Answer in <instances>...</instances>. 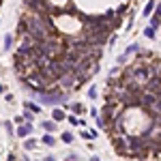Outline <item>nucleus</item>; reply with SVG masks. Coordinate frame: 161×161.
<instances>
[{
  "instance_id": "f8f14e48",
  "label": "nucleus",
  "mask_w": 161,
  "mask_h": 161,
  "mask_svg": "<svg viewBox=\"0 0 161 161\" xmlns=\"http://www.w3.org/2000/svg\"><path fill=\"white\" fill-rule=\"evenodd\" d=\"M71 110H73L75 114H82V112H84V105H82V103H73V105H71Z\"/></svg>"
},
{
  "instance_id": "1a4fd4ad",
  "label": "nucleus",
  "mask_w": 161,
  "mask_h": 161,
  "mask_svg": "<svg viewBox=\"0 0 161 161\" xmlns=\"http://www.w3.org/2000/svg\"><path fill=\"white\" fill-rule=\"evenodd\" d=\"M34 146H37V140H32V137H30V140H26V142H24V148H26V150H32Z\"/></svg>"
},
{
  "instance_id": "4468645a",
  "label": "nucleus",
  "mask_w": 161,
  "mask_h": 161,
  "mask_svg": "<svg viewBox=\"0 0 161 161\" xmlns=\"http://www.w3.org/2000/svg\"><path fill=\"white\" fill-rule=\"evenodd\" d=\"M88 97H90V99H97V86H90V90H88Z\"/></svg>"
},
{
  "instance_id": "f257e3e1",
  "label": "nucleus",
  "mask_w": 161,
  "mask_h": 161,
  "mask_svg": "<svg viewBox=\"0 0 161 161\" xmlns=\"http://www.w3.org/2000/svg\"><path fill=\"white\" fill-rule=\"evenodd\" d=\"M39 101L43 105H60V103L67 101V95L60 93V90H50L48 88L45 93H39Z\"/></svg>"
},
{
  "instance_id": "0eeeda50",
  "label": "nucleus",
  "mask_w": 161,
  "mask_h": 161,
  "mask_svg": "<svg viewBox=\"0 0 161 161\" xmlns=\"http://www.w3.org/2000/svg\"><path fill=\"white\" fill-rule=\"evenodd\" d=\"M24 110H30V112H34V114H39V112H41V107H39L37 103H30V101H26V103H24Z\"/></svg>"
},
{
  "instance_id": "ddd939ff",
  "label": "nucleus",
  "mask_w": 161,
  "mask_h": 161,
  "mask_svg": "<svg viewBox=\"0 0 161 161\" xmlns=\"http://www.w3.org/2000/svg\"><path fill=\"white\" fill-rule=\"evenodd\" d=\"M62 142H64V144H71V142H73V135H71V133H62Z\"/></svg>"
},
{
  "instance_id": "9d476101",
  "label": "nucleus",
  "mask_w": 161,
  "mask_h": 161,
  "mask_svg": "<svg viewBox=\"0 0 161 161\" xmlns=\"http://www.w3.org/2000/svg\"><path fill=\"white\" fill-rule=\"evenodd\" d=\"M137 50H140V45L133 43V45H129V48H127V52H125V54H127V56H131V54H133V52H137Z\"/></svg>"
},
{
  "instance_id": "423d86ee",
  "label": "nucleus",
  "mask_w": 161,
  "mask_h": 161,
  "mask_svg": "<svg viewBox=\"0 0 161 161\" xmlns=\"http://www.w3.org/2000/svg\"><path fill=\"white\" fill-rule=\"evenodd\" d=\"M45 131H56V120H43V125H41Z\"/></svg>"
},
{
  "instance_id": "dca6fc26",
  "label": "nucleus",
  "mask_w": 161,
  "mask_h": 161,
  "mask_svg": "<svg viewBox=\"0 0 161 161\" xmlns=\"http://www.w3.org/2000/svg\"><path fill=\"white\" fill-rule=\"evenodd\" d=\"M7 159H9V161H17V157H15V155H13V153H11V155H9V157H7Z\"/></svg>"
},
{
  "instance_id": "6e6552de",
  "label": "nucleus",
  "mask_w": 161,
  "mask_h": 161,
  "mask_svg": "<svg viewBox=\"0 0 161 161\" xmlns=\"http://www.w3.org/2000/svg\"><path fill=\"white\" fill-rule=\"evenodd\" d=\"M11 48H13V34H7L5 37V52H11Z\"/></svg>"
},
{
  "instance_id": "9b49d317",
  "label": "nucleus",
  "mask_w": 161,
  "mask_h": 161,
  "mask_svg": "<svg viewBox=\"0 0 161 161\" xmlns=\"http://www.w3.org/2000/svg\"><path fill=\"white\" fill-rule=\"evenodd\" d=\"M155 32H157V30H155L153 26H146V30H144V34H146V37H150V39H155Z\"/></svg>"
},
{
  "instance_id": "7ed1b4c3",
  "label": "nucleus",
  "mask_w": 161,
  "mask_h": 161,
  "mask_svg": "<svg viewBox=\"0 0 161 161\" xmlns=\"http://www.w3.org/2000/svg\"><path fill=\"white\" fill-rule=\"evenodd\" d=\"M155 7H157V5H155V0H148L146 7H144V11H142V15H144V17H150V15L155 13Z\"/></svg>"
},
{
  "instance_id": "20e7f679",
  "label": "nucleus",
  "mask_w": 161,
  "mask_h": 161,
  "mask_svg": "<svg viewBox=\"0 0 161 161\" xmlns=\"http://www.w3.org/2000/svg\"><path fill=\"white\" fill-rule=\"evenodd\" d=\"M41 142H43V144H45V146H50V148H52V146H54V144H56V137H54V135H52V133H45V135H43V137H41Z\"/></svg>"
},
{
  "instance_id": "f03ea898",
  "label": "nucleus",
  "mask_w": 161,
  "mask_h": 161,
  "mask_svg": "<svg viewBox=\"0 0 161 161\" xmlns=\"http://www.w3.org/2000/svg\"><path fill=\"white\" fill-rule=\"evenodd\" d=\"M30 131H32V125H19V129H17V137H28Z\"/></svg>"
},
{
  "instance_id": "2eb2a0df",
  "label": "nucleus",
  "mask_w": 161,
  "mask_h": 161,
  "mask_svg": "<svg viewBox=\"0 0 161 161\" xmlns=\"http://www.w3.org/2000/svg\"><path fill=\"white\" fill-rule=\"evenodd\" d=\"M24 118H28V120H32V114H30V110H26V112H24Z\"/></svg>"
},
{
  "instance_id": "a211bd4d",
  "label": "nucleus",
  "mask_w": 161,
  "mask_h": 161,
  "mask_svg": "<svg viewBox=\"0 0 161 161\" xmlns=\"http://www.w3.org/2000/svg\"><path fill=\"white\" fill-rule=\"evenodd\" d=\"M45 161H56V159H54V157H48V159H45Z\"/></svg>"
},
{
  "instance_id": "39448f33",
  "label": "nucleus",
  "mask_w": 161,
  "mask_h": 161,
  "mask_svg": "<svg viewBox=\"0 0 161 161\" xmlns=\"http://www.w3.org/2000/svg\"><path fill=\"white\" fill-rule=\"evenodd\" d=\"M52 118H54V120L58 123V120H62V118H67V114H64L62 110H58V107H56V110L52 112Z\"/></svg>"
},
{
  "instance_id": "f3484780",
  "label": "nucleus",
  "mask_w": 161,
  "mask_h": 161,
  "mask_svg": "<svg viewBox=\"0 0 161 161\" xmlns=\"http://www.w3.org/2000/svg\"><path fill=\"white\" fill-rule=\"evenodd\" d=\"M90 161H99V157H97V155H93V157H90Z\"/></svg>"
},
{
  "instance_id": "6ab92c4d",
  "label": "nucleus",
  "mask_w": 161,
  "mask_h": 161,
  "mask_svg": "<svg viewBox=\"0 0 161 161\" xmlns=\"http://www.w3.org/2000/svg\"><path fill=\"white\" fill-rule=\"evenodd\" d=\"M2 93H5V86H0V95H2Z\"/></svg>"
}]
</instances>
